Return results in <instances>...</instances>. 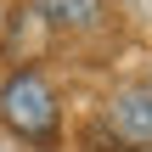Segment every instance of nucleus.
<instances>
[{"instance_id":"nucleus-1","label":"nucleus","mask_w":152,"mask_h":152,"mask_svg":"<svg viewBox=\"0 0 152 152\" xmlns=\"http://www.w3.org/2000/svg\"><path fill=\"white\" fill-rule=\"evenodd\" d=\"M0 118H6L17 135H28V141H45V135L56 130V96H51L45 73H34V68L11 73V79L0 85Z\"/></svg>"},{"instance_id":"nucleus-2","label":"nucleus","mask_w":152,"mask_h":152,"mask_svg":"<svg viewBox=\"0 0 152 152\" xmlns=\"http://www.w3.org/2000/svg\"><path fill=\"white\" fill-rule=\"evenodd\" d=\"M113 130L130 141H152V90H124L113 102Z\"/></svg>"},{"instance_id":"nucleus-3","label":"nucleus","mask_w":152,"mask_h":152,"mask_svg":"<svg viewBox=\"0 0 152 152\" xmlns=\"http://www.w3.org/2000/svg\"><path fill=\"white\" fill-rule=\"evenodd\" d=\"M39 17L56 28H90L102 17V0H39Z\"/></svg>"}]
</instances>
